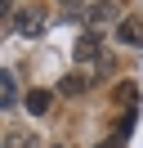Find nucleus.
<instances>
[{"label": "nucleus", "mask_w": 143, "mask_h": 148, "mask_svg": "<svg viewBox=\"0 0 143 148\" xmlns=\"http://www.w3.org/2000/svg\"><path fill=\"white\" fill-rule=\"evenodd\" d=\"M58 5H63L67 14H80V18H85V9H80V0H58Z\"/></svg>", "instance_id": "nucleus-10"}, {"label": "nucleus", "mask_w": 143, "mask_h": 148, "mask_svg": "<svg viewBox=\"0 0 143 148\" xmlns=\"http://www.w3.org/2000/svg\"><path fill=\"white\" fill-rule=\"evenodd\" d=\"M98 148H116V144H98Z\"/></svg>", "instance_id": "nucleus-11"}, {"label": "nucleus", "mask_w": 143, "mask_h": 148, "mask_svg": "<svg viewBox=\"0 0 143 148\" xmlns=\"http://www.w3.org/2000/svg\"><path fill=\"white\" fill-rule=\"evenodd\" d=\"M89 85H94V76H89V72H67V76L58 81V94H67V99H76V94H85Z\"/></svg>", "instance_id": "nucleus-6"}, {"label": "nucleus", "mask_w": 143, "mask_h": 148, "mask_svg": "<svg viewBox=\"0 0 143 148\" xmlns=\"http://www.w3.org/2000/svg\"><path fill=\"white\" fill-rule=\"evenodd\" d=\"M121 5L116 0H94V5H85V27L89 32H107V27H121Z\"/></svg>", "instance_id": "nucleus-1"}, {"label": "nucleus", "mask_w": 143, "mask_h": 148, "mask_svg": "<svg viewBox=\"0 0 143 148\" xmlns=\"http://www.w3.org/2000/svg\"><path fill=\"white\" fill-rule=\"evenodd\" d=\"M116 45H125V49H139V45H143V18H139V14H125V18H121V27H116Z\"/></svg>", "instance_id": "nucleus-3"}, {"label": "nucleus", "mask_w": 143, "mask_h": 148, "mask_svg": "<svg viewBox=\"0 0 143 148\" xmlns=\"http://www.w3.org/2000/svg\"><path fill=\"white\" fill-rule=\"evenodd\" d=\"M9 27H14L18 36H40V32L49 27V18H45V9L36 5V0H27L22 9H18L14 18H9Z\"/></svg>", "instance_id": "nucleus-2"}, {"label": "nucleus", "mask_w": 143, "mask_h": 148, "mask_svg": "<svg viewBox=\"0 0 143 148\" xmlns=\"http://www.w3.org/2000/svg\"><path fill=\"white\" fill-rule=\"evenodd\" d=\"M22 103H27V112H31V117H49V108H54V94H49V90H31Z\"/></svg>", "instance_id": "nucleus-7"}, {"label": "nucleus", "mask_w": 143, "mask_h": 148, "mask_svg": "<svg viewBox=\"0 0 143 148\" xmlns=\"http://www.w3.org/2000/svg\"><path fill=\"white\" fill-rule=\"evenodd\" d=\"M116 99H121V103H134V99H139V90H134V81H125L121 90H116Z\"/></svg>", "instance_id": "nucleus-9"}, {"label": "nucleus", "mask_w": 143, "mask_h": 148, "mask_svg": "<svg viewBox=\"0 0 143 148\" xmlns=\"http://www.w3.org/2000/svg\"><path fill=\"white\" fill-rule=\"evenodd\" d=\"M5 148H40V135L31 126H9L5 130Z\"/></svg>", "instance_id": "nucleus-5"}, {"label": "nucleus", "mask_w": 143, "mask_h": 148, "mask_svg": "<svg viewBox=\"0 0 143 148\" xmlns=\"http://www.w3.org/2000/svg\"><path fill=\"white\" fill-rule=\"evenodd\" d=\"M76 58H80V63H98V72H103V67H112L103 54H98V32H85V36L76 40Z\"/></svg>", "instance_id": "nucleus-4"}, {"label": "nucleus", "mask_w": 143, "mask_h": 148, "mask_svg": "<svg viewBox=\"0 0 143 148\" xmlns=\"http://www.w3.org/2000/svg\"><path fill=\"white\" fill-rule=\"evenodd\" d=\"M54 148H72V144H54Z\"/></svg>", "instance_id": "nucleus-12"}, {"label": "nucleus", "mask_w": 143, "mask_h": 148, "mask_svg": "<svg viewBox=\"0 0 143 148\" xmlns=\"http://www.w3.org/2000/svg\"><path fill=\"white\" fill-rule=\"evenodd\" d=\"M14 103H18V81H14V72H5V81H0V108H14Z\"/></svg>", "instance_id": "nucleus-8"}]
</instances>
